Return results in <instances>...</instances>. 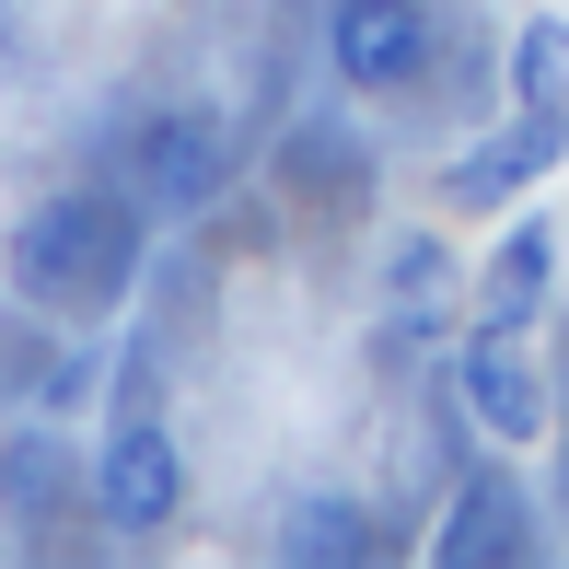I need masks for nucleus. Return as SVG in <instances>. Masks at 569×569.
<instances>
[{
	"label": "nucleus",
	"mask_w": 569,
	"mask_h": 569,
	"mask_svg": "<svg viewBox=\"0 0 569 569\" xmlns=\"http://www.w3.org/2000/svg\"><path fill=\"white\" fill-rule=\"evenodd\" d=\"M128 268H140V210H117V198H47L12 232V279L59 315H106L128 291Z\"/></svg>",
	"instance_id": "f257e3e1"
},
{
	"label": "nucleus",
	"mask_w": 569,
	"mask_h": 569,
	"mask_svg": "<svg viewBox=\"0 0 569 569\" xmlns=\"http://www.w3.org/2000/svg\"><path fill=\"white\" fill-rule=\"evenodd\" d=\"M82 500L106 511L117 535H163L174 511H187V453H174V430L163 419H117L106 453L82 465Z\"/></svg>",
	"instance_id": "f03ea898"
},
{
	"label": "nucleus",
	"mask_w": 569,
	"mask_h": 569,
	"mask_svg": "<svg viewBox=\"0 0 569 569\" xmlns=\"http://www.w3.org/2000/svg\"><path fill=\"white\" fill-rule=\"evenodd\" d=\"M430 0H338L326 12V59H338L349 93H407L430 70Z\"/></svg>",
	"instance_id": "7ed1b4c3"
},
{
	"label": "nucleus",
	"mask_w": 569,
	"mask_h": 569,
	"mask_svg": "<svg viewBox=\"0 0 569 569\" xmlns=\"http://www.w3.org/2000/svg\"><path fill=\"white\" fill-rule=\"evenodd\" d=\"M547 291H558V221H511L500 244H488V268H477V338H523L535 315H547Z\"/></svg>",
	"instance_id": "20e7f679"
},
{
	"label": "nucleus",
	"mask_w": 569,
	"mask_h": 569,
	"mask_svg": "<svg viewBox=\"0 0 569 569\" xmlns=\"http://www.w3.org/2000/svg\"><path fill=\"white\" fill-rule=\"evenodd\" d=\"M558 151H569V106H523V117H511L488 151L442 163V198H453V210H500V198H511V187H535Z\"/></svg>",
	"instance_id": "39448f33"
},
{
	"label": "nucleus",
	"mask_w": 569,
	"mask_h": 569,
	"mask_svg": "<svg viewBox=\"0 0 569 569\" xmlns=\"http://www.w3.org/2000/svg\"><path fill=\"white\" fill-rule=\"evenodd\" d=\"M453 396H465V419H477L500 453L547 430V383H535L523 338H477V349H465V372H453Z\"/></svg>",
	"instance_id": "423d86ee"
},
{
	"label": "nucleus",
	"mask_w": 569,
	"mask_h": 569,
	"mask_svg": "<svg viewBox=\"0 0 569 569\" xmlns=\"http://www.w3.org/2000/svg\"><path fill=\"white\" fill-rule=\"evenodd\" d=\"M140 198H151V210H210V198H221V117H151Z\"/></svg>",
	"instance_id": "0eeeda50"
},
{
	"label": "nucleus",
	"mask_w": 569,
	"mask_h": 569,
	"mask_svg": "<svg viewBox=\"0 0 569 569\" xmlns=\"http://www.w3.org/2000/svg\"><path fill=\"white\" fill-rule=\"evenodd\" d=\"M535 547V523H523V488H511V465H477V477L453 488V511H442V535H430V558H523Z\"/></svg>",
	"instance_id": "6e6552de"
},
{
	"label": "nucleus",
	"mask_w": 569,
	"mask_h": 569,
	"mask_svg": "<svg viewBox=\"0 0 569 569\" xmlns=\"http://www.w3.org/2000/svg\"><path fill=\"white\" fill-rule=\"evenodd\" d=\"M511 106H569V23L558 12H535L511 36Z\"/></svg>",
	"instance_id": "1a4fd4ad"
},
{
	"label": "nucleus",
	"mask_w": 569,
	"mask_h": 569,
	"mask_svg": "<svg viewBox=\"0 0 569 569\" xmlns=\"http://www.w3.org/2000/svg\"><path fill=\"white\" fill-rule=\"evenodd\" d=\"M291 558H383V523H372L360 500H302Z\"/></svg>",
	"instance_id": "9d476101"
},
{
	"label": "nucleus",
	"mask_w": 569,
	"mask_h": 569,
	"mask_svg": "<svg viewBox=\"0 0 569 569\" xmlns=\"http://www.w3.org/2000/svg\"><path fill=\"white\" fill-rule=\"evenodd\" d=\"M59 488H70V453L47 442V430H23V442L0 453V500H12V511H47Z\"/></svg>",
	"instance_id": "9b49d317"
},
{
	"label": "nucleus",
	"mask_w": 569,
	"mask_h": 569,
	"mask_svg": "<svg viewBox=\"0 0 569 569\" xmlns=\"http://www.w3.org/2000/svg\"><path fill=\"white\" fill-rule=\"evenodd\" d=\"M430 279H442V244H396V291H407V302H419V291H430Z\"/></svg>",
	"instance_id": "f8f14e48"
}]
</instances>
